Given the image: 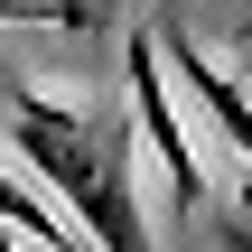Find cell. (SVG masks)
I'll return each instance as SVG.
<instances>
[{"label": "cell", "instance_id": "cell-6", "mask_svg": "<svg viewBox=\"0 0 252 252\" xmlns=\"http://www.w3.org/2000/svg\"><path fill=\"white\" fill-rule=\"evenodd\" d=\"M224 243H234V252H252V215H234V224H224Z\"/></svg>", "mask_w": 252, "mask_h": 252}, {"label": "cell", "instance_id": "cell-2", "mask_svg": "<svg viewBox=\"0 0 252 252\" xmlns=\"http://www.w3.org/2000/svg\"><path fill=\"white\" fill-rule=\"evenodd\" d=\"M122 75H131V131H140V140H159L168 196H178V206H206V159H196V140H187V122H178L168 84H159V37H150V28H131Z\"/></svg>", "mask_w": 252, "mask_h": 252}, {"label": "cell", "instance_id": "cell-5", "mask_svg": "<svg viewBox=\"0 0 252 252\" xmlns=\"http://www.w3.org/2000/svg\"><path fill=\"white\" fill-rule=\"evenodd\" d=\"M94 0H0V28H94Z\"/></svg>", "mask_w": 252, "mask_h": 252}, {"label": "cell", "instance_id": "cell-7", "mask_svg": "<svg viewBox=\"0 0 252 252\" xmlns=\"http://www.w3.org/2000/svg\"><path fill=\"white\" fill-rule=\"evenodd\" d=\"M0 252H9V243H0Z\"/></svg>", "mask_w": 252, "mask_h": 252}, {"label": "cell", "instance_id": "cell-3", "mask_svg": "<svg viewBox=\"0 0 252 252\" xmlns=\"http://www.w3.org/2000/svg\"><path fill=\"white\" fill-rule=\"evenodd\" d=\"M150 37H159V56L178 65L187 103H196V112L224 131V150L243 159V178H252V84L234 75V65H224V56H215V47H196V37H187V19H159Z\"/></svg>", "mask_w": 252, "mask_h": 252}, {"label": "cell", "instance_id": "cell-1", "mask_svg": "<svg viewBox=\"0 0 252 252\" xmlns=\"http://www.w3.org/2000/svg\"><path fill=\"white\" fill-rule=\"evenodd\" d=\"M9 150L37 168L56 215H75V234L94 252H159L131 196V150H140L131 122H103L94 103H65L47 84H9Z\"/></svg>", "mask_w": 252, "mask_h": 252}, {"label": "cell", "instance_id": "cell-4", "mask_svg": "<svg viewBox=\"0 0 252 252\" xmlns=\"http://www.w3.org/2000/svg\"><path fill=\"white\" fill-rule=\"evenodd\" d=\"M0 234H28L37 252H94L56 206H47V187H37V178H9V168H0Z\"/></svg>", "mask_w": 252, "mask_h": 252}]
</instances>
